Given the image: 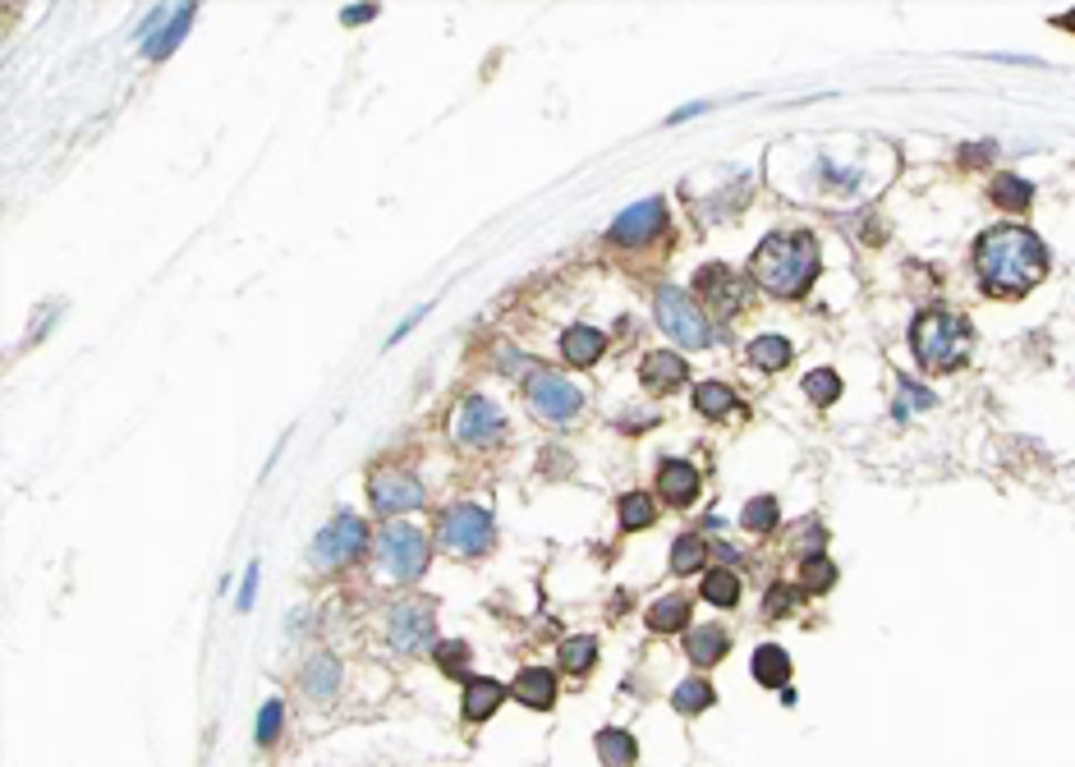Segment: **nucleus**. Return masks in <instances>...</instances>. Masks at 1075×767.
Instances as JSON below:
<instances>
[{"instance_id": "1", "label": "nucleus", "mask_w": 1075, "mask_h": 767, "mask_svg": "<svg viewBox=\"0 0 1075 767\" xmlns=\"http://www.w3.org/2000/svg\"><path fill=\"white\" fill-rule=\"evenodd\" d=\"M974 271L989 294H1030L1048 276V249L1025 226H998L974 243Z\"/></svg>"}, {"instance_id": "2", "label": "nucleus", "mask_w": 1075, "mask_h": 767, "mask_svg": "<svg viewBox=\"0 0 1075 767\" xmlns=\"http://www.w3.org/2000/svg\"><path fill=\"white\" fill-rule=\"evenodd\" d=\"M818 276V239L809 230L795 235H767L754 249V281L777 294V299H795L814 286Z\"/></svg>"}, {"instance_id": "3", "label": "nucleus", "mask_w": 1075, "mask_h": 767, "mask_svg": "<svg viewBox=\"0 0 1075 767\" xmlns=\"http://www.w3.org/2000/svg\"><path fill=\"white\" fill-rule=\"evenodd\" d=\"M910 350L933 373H951V367H961L970 359V322L942 309L919 313L910 327Z\"/></svg>"}, {"instance_id": "4", "label": "nucleus", "mask_w": 1075, "mask_h": 767, "mask_svg": "<svg viewBox=\"0 0 1075 767\" xmlns=\"http://www.w3.org/2000/svg\"><path fill=\"white\" fill-rule=\"evenodd\" d=\"M373 547V538H368V525L359 515H350V510H341L331 519V525L313 538V566L318 570H341V566H350V561H359L363 551Z\"/></svg>"}, {"instance_id": "5", "label": "nucleus", "mask_w": 1075, "mask_h": 767, "mask_svg": "<svg viewBox=\"0 0 1075 767\" xmlns=\"http://www.w3.org/2000/svg\"><path fill=\"white\" fill-rule=\"evenodd\" d=\"M653 309H658L662 331L671 335V341H681L685 350H703V345H713V327H709V318L699 313V303H694L685 290L662 286V290H658V299H653Z\"/></svg>"}, {"instance_id": "6", "label": "nucleus", "mask_w": 1075, "mask_h": 767, "mask_svg": "<svg viewBox=\"0 0 1075 767\" xmlns=\"http://www.w3.org/2000/svg\"><path fill=\"white\" fill-rule=\"evenodd\" d=\"M378 557H382V566L395 574V579H418L423 570H427V538L414 529V525H405V519H391V525L378 533Z\"/></svg>"}, {"instance_id": "7", "label": "nucleus", "mask_w": 1075, "mask_h": 767, "mask_svg": "<svg viewBox=\"0 0 1075 767\" xmlns=\"http://www.w3.org/2000/svg\"><path fill=\"white\" fill-rule=\"evenodd\" d=\"M437 538L446 551H455V557H483L487 547H493V515H487L483 506H451L442 515L437 525Z\"/></svg>"}, {"instance_id": "8", "label": "nucleus", "mask_w": 1075, "mask_h": 767, "mask_svg": "<svg viewBox=\"0 0 1075 767\" xmlns=\"http://www.w3.org/2000/svg\"><path fill=\"white\" fill-rule=\"evenodd\" d=\"M525 395H529V410L538 418H547V423H570L583 410L579 391L570 382H561V373H534L529 386H525Z\"/></svg>"}, {"instance_id": "9", "label": "nucleus", "mask_w": 1075, "mask_h": 767, "mask_svg": "<svg viewBox=\"0 0 1075 767\" xmlns=\"http://www.w3.org/2000/svg\"><path fill=\"white\" fill-rule=\"evenodd\" d=\"M386 634H391V649H395V653H405V657H414V653H423V649H433V634H437V625H433V607H427V602H401V607L391 611Z\"/></svg>"}, {"instance_id": "10", "label": "nucleus", "mask_w": 1075, "mask_h": 767, "mask_svg": "<svg viewBox=\"0 0 1075 767\" xmlns=\"http://www.w3.org/2000/svg\"><path fill=\"white\" fill-rule=\"evenodd\" d=\"M194 19H198L194 6H166V10H157V14L147 19V28H143V51L152 60H166L184 42V33L194 28Z\"/></svg>"}, {"instance_id": "11", "label": "nucleus", "mask_w": 1075, "mask_h": 767, "mask_svg": "<svg viewBox=\"0 0 1075 767\" xmlns=\"http://www.w3.org/2000/svg\"><path fill=\"white\" fill-rule=\"evenodd\" d=\"M694 290H699L703 299H709V309H717L722 318L741 313V309H745V299H750L745 281H741V276H735L731 267H722V262L699 267V276H694Z\"/></svg>"}, {"instance_id": "12", "label": "nucleus", "mask_w": 1075, "mask_h": 767, "mask_svg": "<svg viewBox=\"0 0 1075 767\" xmlns=\"http://www.w3.org/2000/svg\"><path fill=\"white\" fill-rule=\"evenodd\" d=\"M666 226V207L662 198H649V203H634L626 207L617 226H611V243H621V249H643L649 239H658Z\"/></svg>"}, {"instance_id": "13", "label": "nucleus", "mask_w": 1075, "mask_h": 767, "mask_svg": "<svg viewBox=\"0 0 1075 767\" xmlns=\"http://www.w3.org/2000/svg\"><path fill=\"white\" fill-rule=\"evenodd\" d=\"M455 433H459L465 446H493V442L506 437V414L487 401V395H469L465 410H459Z\"/></svg>"}, {"instance_id": "14", "label": "nucleus", "mask_w": 1075, "mask_h": 767, "mask_svg": "<svg viewBox=\"0 0 1075 767\" xmlns=\"http://www.w3.org/2000/svg\"><path fill=\"white\" fill-rule=\"evenodd\" d=\"M368 501L382 515H405L423 506V483L414 474H373L368 478Z\"/></svg>"}, {"instance_id": "15", "label": "nucleus", "mask_w": 1075, "mask_h": 767, "mask_svg": "<svg viewBox=\"0 0 1075 767\" xmlns=\"http://www.w3.org/2000/svg\"><path fill=\"white\" fill-rule=\"evenodd\" d=\"M699 487H703V474L694 465H685V459H662V469H658V497L666 506H690L699 497Z\"/></svg>"}, {"instance_id": "16", "label": "nucleus", "mask_w": 1075, "mask_h": 767, "mask_svg": "<svg viewBox=\"0 0 1075 767\" xmlns=\"http://www.w3.org/2000/svg\"><path fill=\"white\" fill-rule=\"evenodd\" d=\"M685 377H690V363L681 354H671V350L649 354V359H643V367H639V382L649 386L653 395H666L675 386H685Z\"/></svg>"}, {"instance_id": "17", "label": "nucleus", "mask_w": 1075, "mask_h": 767, "mask_svg": "<svg viewBox=\"0 0 1075 767\" xmlns=\"http://www.w3.org/2000/svg\"><path fill=\"white\" fill-rule=\"evenodd\" d=\"M510 698H519L525 708L547 713L551 703H557V676H551L547 666H525V671L515 676V685H510Z\"/></svg>"}, {"instance_id": "18", "label": "nucleus", "mask_w": 1075, "mask_h": 767, "mask_svg": "<svg viewBox=\"0 0 1075 767\" xmlns=\"http://www.w3.org/2000/svg\"><path fill=\"white\" fill-rule=\"evenodd\" d=\"M299 685H303V694H313L318 703L335 698V694H341V657H331V653L309 657L303 671H299Z\"/></svg>"}, {"instance_id": "19", "label": "nucleus", "mask_w": 1075, "mask_h": 767, "mask_svg": "<svg viewBox=\"0 0 1075 767\" xmlns=\"http://www.w3.org/2000/svg\"><path fill=\"white\" fill-rule=\"evenodd\" d=\"M602 350H607V341H602V331H598V327H570V331L561 335V359H566L570 367H593V363L602 359Z\"/></svg>"}, {"instance_id": "20", "label": "nucleus", "mask_w": 1075, "mask_h": 767, "mask_svg": "<svg viewBox=\"0 0 1075 767\" xmlns=\"http://www.w3.org/2000/svg\"><path fill=\"white\" fill-rule=\"evenodd\" d=\"M506 685H497V681H487V676H474V681H465V722H487L493 717L502 703H506Z\"/></svg>"}, {"instance_id": "21", "label": "nucleus", "mask_w": 1075, "mask_h": 767, "mask_svg": "<svg viewBox=\"0 0 1075 767\" xmlns=\"http://www.w3.org/2000/svg\"><path fill=\"white\" fill-rule=\"evenodd\" d=\"M726 649H731V639H726L722 625H699V630L685 634V657L694 666H717L726 657Z\"/></svg>"}, {"instance_id": "22", "label": "nucleus", "mask_w": 1075, "mask_h": 767, "mask_svg": "<svg viewBox=\"0 0 1075 767\" xmlns=\"http://www.w3.org/2000/svg\"><path fill=\"white\" fill-rule=\"evenodd\" d=\"M750 666H754V681L767 685V690H782V685L790 681V653L777 649V643H763Z\"/></svg>"}, {"instance_id": "23", "label": "nucleus", "mask_w": 1075, "mask_h": 767, "mask_svg": "<svg viewBox=\"0 0 1075 767\" xmlns=\"http://www.w3.org/2000/svg\"><path fill=\"white\" fill-rule=\"evenodd\" d=\"M598 758H602V767H634V763H639V745H634V735H630V730H621V726H607V730H598Z\"/></svg>"}, {"instance_id": "24", "label": "nucleus", "mask_w": 1075, "mask_h": 767, "mask_svg": "<svg viewBox=\"0 0 1075 767\" xmlns=\"http://www.w3.org/2000/svg\"><path fill=\"white\" fill-rule=\"evenodd\" d=\"M685 621H690V602L681 593H671V598L649 607V630L653 634H675V630H685Z\"/></svg>"}, {"instance_id": "25", "label": "nucleus", "mask_w": 1075, "mask_h": 767, "mask_svg": "<svg viewBox=\"0 0 1075 767\" xmlns=\"http://www.w3.org/2000/svg\"><path fill=\"white\" fill-rule=\"evenodd\" d=\"M561 671H570V676H583L593 662H598V639L593 634H575V639H561Z\"/></svg>"}, {"instance_id": "26", "label": "nucleus", "mask_w": 1075, "mask_h": 767, "mask_svg": "<svg viewBox=\"0 0 1075 767\" xmlns=\"http://www.w3.org/2000/svg\"><path fill=\"white\" fill-rule=\"evenodd\" d=\"M713 685L703 681V676H690V681H681L675 685V694H671V708L675 713H685V717H694V713H703V708H713Z\"/></svg>"}, {"instance_id": "27", "label": "nucleus", "mask_w": 1075, "mask_h": 767, "mask_svg": "<svg viewBox=\"0 0 1075 767\" xmlns=\"http://www.w3.org/2000/svg\"><path fill=\"white\" fill-rule=\"evenodd\" d=\"M699 593H703V602H713V607H735V602H741V574H735V570H709V574H703V584H699Z\"/></svg>"}, {"instance_id": "28", "label": "nucleus", "mask_w": 1075, "mask_h": 767, "mask_svg": "<svg viewBox=\"0 0 1075 767\" xmlns=\"http://www.w3.org/2000/svg\"><path fill=\"white\" fill-rule=\"evenodd\" d=\"M750 363L758 373H777V367L790 363V341H782V335H758V341H750Z\"/></svg>"}, {"instance_id": "29", "label": "nucleus", "mask_w": 1075, "mask_h": 767, "mask_svg": "<svg viewBox=\"0 0 1075 767\" xmlns=\"http://www.w3.org/2000/svg\"><path fill=\"white\" fill-rule=\"evenodd\" d=\"M703 561H709V542H703L699 533L675 538V547H671V574H694V570H703Z\"/></svg>"}, {"instance_id": "30", "label": "nucleus", "mask_w": 1075, "mask_h": 767, "mask_svg": "<svg viewBox=\"0 0 1075 767\" xmlns=\"http://www.w3.org/2000/svg\"><path fill=\"white\" fill-rule=\"evenodd\" d=\"M694 410L709 418H726V414H735V391L722 382H703V386H694Z\"/></svg>"}, {"instance_id": "31", "label": "nucleus", "mask_w": 1075, "mask_h": 767, "mask_svg": "<svg viewBox=\"0 0 1075 767\" xmlns=\"http://www.w3.org/2000/svg\"><path fill=\"white\" fill-rule=\"evenodd\" d=\"M993 203H998L1002 211H1025V207L1034 203V184L1021 179V175H1002V179L993 184Z\"/></svg>"}, {"instance_id": "32", "label": "nucleus", "mask_w": 1075, "mask_h": 767, "mask_svg": "<svg viewBox=\"0 0 1075 767\" xmlns=\"http://www.w3.org/2000/svg\"><path fill=\"white\" fill-rule=\"evenodd\" d=\"M653 519H658V501L649 497V493H626L621 497V529H653Z\"/></svg>"}, {"instance_id": "33", "label": "nucleus", "mask_w": 1075, "mask_h": 767, "mask_svg": "<svg viewBox=\"0 0 1075 767\" xmlns=\"http://www.w3.org/2000/svg\"><path fill=\"white\" fill-rule=\"evenodd\" d=\"M777 519H782L777 497H754V501L741 510V525H745L750 533H773V529H777Z\"/></svg>"}, {"instance_id": "34", "label": "nucleus", "mask_w": 1075, "mask_h": 767, "mask_svg": "<svg viewBox=\"0 0 1075 767\" xmlns=\"http://www.w3.org/2000/svg\"><path fill=\"white\" fill-rule=\"evenodd\" d=\"M800 584H805V593H827L837 584V566L827 561V557H805V566H800Z\"/></svg>"}, {"instance_id": "35", "label": "nucleus", "mask_w": 1075, "mask_h": 767, "mask_svg": "<svg viewBox=\"0 0 1075 767\" xmlns=\"http://www.w3.org/2000/svg\"><path fill=\"white\" fill-rule=\"evenodd\" d=\"M805 395L818 405H833V401H841V377L833 373V367H814V373L805 377Z\"/></svg>"}, {"instance_id": "36", "label": "nucleus", "mask_w": 1075, "mask_h": 767, "mask_svg": "<svg viewBox=\"0 0 1075 767\" xmlns=\"http://www.w3.org/2000/svg\"><path fill=\"white\" fill-rule=\"evenodd\" d=\"M437 666L446 671V676H465V681H474V676H469V643H459V639L437 643Z\"/></svg>"}, {"instance_id": "37", "label": "nucleus", "mask_w": 1075, "mask_h": 767, "mask_svg": "<svg viewBox=\"0 0 1075 767\" xmlns=\"http://www.w3.org/2000/svg\"><path fill=\"white\" fill-rule=\"evenodd\" d=\"M281 722H286L281 698H267V703H262V713H258V745H271L276 735H281Z\"/></svg>"}, {"instance_id": "38", "label": "nucleus", "mask_w": 1075, "mask_h": 767, "mask_svg": "<svg viewBox=\"0 0 1075 767\" xmlns=\"http://www.w3.org/2000/svg\"><path fill=\"white\" fill-rule=\"evenodd\" d=\"M790 607H795V593H790L786 584H773V589H767V602H763V616H767V621H777V616H786Z\"/></svg>"}, {"instance_id": "39", "label": "nucleus", "mask_w": 1075, "mask_h": 767, "mask_svg": "<svg viewBox=\"0 0 1075 767\" xmlns=\"http://www.w3.org/2000/svg\"><path fill=\"white\" fill-rule=\"evenodd\" d=\"M897 386H901V395H906V405H910V410H929V405H933V391H929V386H919V382H910V377H901Z\"/></svg>"}, {"instance_id": "40", "label": "nucleus", "mask_w": 1075, "mask_h": 767, "mask_svg": "<svg viewBox=\"0 0 1075 767\" xmlns=\"http://www.w3.org/2000/svg\"><path fill=\"white\" fill-rule=\"evenodd\" d=\"M258 574L262 566L249 561V570H244V589H239V611H254V598H258Z\"/></svg>"}, {"instance_id": "41", "label": "nucleus", "mask_w": 1075, "mask_h": 767, "mask_svg": "<svg viewBox=\"0 0 1075 767\" xmlns=\"http://www.w3.org/2000/svg\"><path fill=\"white\" fill-rule=\"evenodd\" d=\"M341 19L345 23H368V19H378V6H350V10H341Z\"/></svg>"}, {"instance_id": "42", "label": "nucleus", "mask_w": 1075, "mask_h": 767, "mask_svg": "<svg viewBox=\"0 0 1075 767\" xmlns=\"http://www.w3.org/2000/svg\"><path fill=\"white\" fill-rule=\"evenodd\" d=\"M1062 23H1066V28H1075V10H1071V14H1066V19H1062Z\"/></svg>"}]
</instances>
